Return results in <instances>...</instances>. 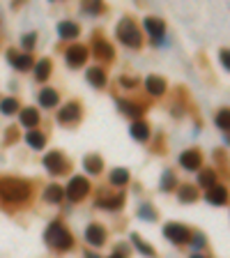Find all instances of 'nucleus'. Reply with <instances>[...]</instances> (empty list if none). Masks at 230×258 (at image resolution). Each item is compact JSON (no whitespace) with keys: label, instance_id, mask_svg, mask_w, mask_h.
Here are the masks:
<instances>
[{"label":"nucleus","instance_id":"21","mask_svg":"<svg viewBox=\"0 0 230 258\" xmlns=\"http://www.w3.org/2000/svg\"><path fill=\"white\" fill-rule=\"evenodd\" d=\"M39 122V113L35 109H26L21 113V125L23 127H35Z\"/></svg>","mask_w":230,"mask_h":258},{"label":"nucleus","instance_id":"36","mask_svg":"<svg viewBox=\"0 0 230 258\" xmlns=\"http://www.w3.org/2000/svg\"><path fill=\"white\" fill-rule=\"evenodd\" d=\"M191 244H193V249H200V247H205V237H203V235H196V237H193V242H191Z\"/></svg>","mask_w":230,"mask_h":258},{"label":"nucleus","instance_id":"34","mask_svg":"<svg viewBox=\"0 0 230 258\" xmlns=\"http://www.w3.org/2000/svg\"><path fill=\"white\" fill-rule=\"evenodd\" d=\"M141 217H148V219H157V212H154L150 205H143V208H141Z\"/></svg>","mask_w":230,"mask_h":258},{"label":"nucleus","instance_id":"32","mask_svg":"<svg viewBox=\"0 0 230 258\" xmlns=\"http://www.w3.org/2000/svg\"><path fill=\"white\" fill-rule=\"evenodd\" d=\"M216 125H219L221 129H223V132H228V129H230V113H228L225 109L221 111L219 116H216Z\"/></svg>","mask_w":230,"mask_h":258},{"label":"nucleus","instance_id":"26","mask_svg":"<svg viewBox=\"0 0 230 258\" xmlns=\"http://www.w3.org/2000/svg\"><path fill=\"white\" fill-rule=\"evenodd\" d=\"M62 187H58V185H51V187H46V192H44V198L49 201V203H58L62 198Z\"/></svg>","mask_w":230,"mask_h":258},{"label":"nucleus","instance_id":"1","mask_svg":"<svg viewBox=\"0 0 230 258\" xmlns=\"http://www.w3.org/2000/svg\"><path fill=\"white\" fill-rule=\"evenodd\" d=\"M28 196H30V189L23 180H17V178L0 180V198H5L7 203H23Z\"/></svg>","mask_w":230,"mask_h":258},{"label":"nucleus","instance_id":"30","mask_svg":"<svg viewBox=\"0 0 230 258\" xmlns=\"http://www.w3.org/2000/svg\"><path fill=\"white\" fill-rule=\"evenodd\" d=\"M120 111H125L127 116H132V118H138L143 113V109L138 104H129V102H120Z\"/></svg>","mask_w":230,"mask_h":258},{"label":"nucleus","instance_id":"11","mask_svg":"<svg viewBox=\"0 0 230 258\" xmlns=\"http://www.w3.org/2000/svg\"><path fill=\"white\" fill-rule=\"evenodd\" d=\"M145 88H148L150 95L159 97V95L166 93V83H164V78H159V76H148V81H145Z\"/></svg>","mask_w":230,"mask_h":258},{"label":"nucleus","instance_id":"37","mask_svg":"<svg viewBox=\"0 0 230 258\" xmlns=\"http://www.w3.org/2000/svg\"><path fill=\"white\" fill-rule=\"evenodd\" d=\"M221 65H223L225 69L230 67V62H228V51H221Z\"/></svg>","mask_w":230,"mask_h":258},{"label":"nucleus","instance_id":"6","mask_svg":"<svg viewBox=\"0 0 230 258\" xmlns=\"http://www.w3.org/2000/svg\"><path fill=\"white\" fill-rule=\"evenodd\" d=\"M85 58H88L85 46L74 44V46H69V49H67V65H69V67H81L83 62H85Z\"/></svg>","mask_w":230,"mask_h":258},{"label":"nucleus","instance_id":"2","mask_svg":"<svg viewBox=\"0 0 230 258\" xmlns=\"http://www.w3.org/2000/svg\"><path fill=\"white\" fill-rule=\"evenodd\" d=\"M44 240L49 242V247H53V249H69L71 247V235H69V231H67L62 224H51L49 228H46V233H44Z\"/></svg>","mask_w":230,"mask_h":258},{"label":"nucleus","instance_id":"19","mask_svg":"<svg viewBox=\"0 0 230 258\" xmlns=\"http://www.w3.org/2000/svg\"><path fill=\"white\" fill-rule=\"evenodd\" d=\"M110 182H113L115 187H122V185H127V182H129V170H127V168L110 170Z\"/></svg>","mask_w":230,"mask_h":258},{"label":"nucleus","instance_id":"18","mask_svg":"<svg viewBox=\"0 0 230 258\" xmlns=\"http://www.w3.org/2000/svg\"><path fill=\"white\" fill-rule=\"evenodd\" d=\"M39 104L46 106V109L55 106V104H58V93H55V90H51V88L42 90V93H39Z\"/></svg>","mask_w":230,"mask_h":258},{"label":"nucleus","instance_id":"17","mask_svg":"<svg viewBox=\"0 0 230 258\" xmlns=\"http://www.w3.org/2000/svg\"><path fill=\"white\" fill-rule=\"evenodd\" d=\"M60 122H74V120H78V106L76 104H67V106H62V111H60Z\"/></svg>","mask_w":230,"mask_h":258},{"label":"nucleus","instance_id":"8","mask_svg":"<svg viewBox=\"0 0 230 258\" xmlns=\"http://www.w3.org/2000/svg\"><path fill=\"white\" fill-rule=\"evenodd\" d=\"M44 166L51 170V173H62L65 170V157H62L60 152H51L44 157Z\"/></svg>","mask_w":230,"mask_h":258},{"label":"nucleus","instance_id":"3","mask_svg":"<svg viewBox=\"0 0 230 258\" xmlns=\"http://www.w3.org/2000/svg\"><path fill=\"white\" fill-rule=\"evenodd\" d=\"M118 39H120L122 44L132 46V49H138V46H141V33H138L136 23L125 19V21L118 26Z\"/></svg>","mask_w":230,"mask_h":258},{"label":"nucleus","instance_id":"9","mask_svg":"<svg viewBox=\"0 0 230 258\" xmlns=\"http://www.w3.org/2000/svg\"><path fill=\"white\" fill-rule=\"evenodd\" d=\"M85 240H88L90 244H94V247H101V244L106 242L104 228H101V226H97V224L88 226V231H85Z\"/></svg>","mask_w":230,"mask_h":258},{"label":"nucleus","instance_id":"15","mask_svg":"<svg viewBox=\"0 0 230 258\" xmlns=\"http://www.w3.org/2000/svg\"><path fill=\"white\" fill-rule=\"evenodd\" d=\"M94 55L101 58V60H110L113 58V49H110V44H106L104 39H97L94 42Z\"/></svg>","mask_w":230,"mask_h":258},{"label":"nucleus","instance_id":"23","mask_svg":"<svg viewBox=\"0 0 230 258\" xmlns=\"http://www.w3.org/2000/svg\"><path fill=\"white\" fill-rule=\"evenodd\" d=\"M51 74V62L49 60H39L37 67H35V76H37V81H46Z\"/></svg>","mask_w":230,"mask_h":258},{"label":"nucleus","instance_id":"14","mask_svg":"<svg viewBox=\"0 0 230 258\" xmlns=\"http://www.w3.org/2000/svg\"><path fill=\"white\" fill-rule=\"evenodd\" d=\"M225 198H228V194H225L223 187H216V185H214L212 189H207V201L212 205H223Z\"/></svg>","mask_w":230,"mask_h":258},{"label":"nucleus","instance_id":"12","mask_svg":"<svg viewBox=\"0 0 230 258\" xmlns=\"http://www.w3.org/2000/svg\"><path fill=\"white\" fill-rule=\"evenodd\" d=\"M58 35L62 39H74V37H78V26L74 21H62L58 26Z\"/></svg>","mask_w":230,"mask_h":258},{"label":"nucleus","instance_id":"29","mask_svg":"<svg viewBox=\"0 0 230 258\" xmlns=\"http://www.w3.org/2000/svg\"><path fill=\"white\" fill-rule=\"evenodd\" d=\"M132 242H134V244H136V249L143 253V256H154V249L150 247V244H145V242H143L141 237L136 235V233H134V235H132Z\"/></svg>","mask_w":230,"mask_h":258},{"label":"nucleus","instance_id":"39","mask_svg":"<svg viewBox=\"0 0 230 258\" xmlns=\"http://www.w3.org/2000/svg\"><path fill=\"white\" fill-rule=\"evenodd\" d=\"M108 258H122V256H120V253H113V256H108Z\"/></svg>","mask_w":230,"mask_h":258},{"label":"nucleus","instance_id":"24","mask_svg":"<svg viewBox=\"0 0 230 258\" xmlns=\"http://www.w3.org/2000/svg\"><path fill=\"white\" fill-rule=\"evenodd\" d=\"M101 157H97V154H88V157H85V170H88V173H99V170H101Z\"/></svg>","mask_w":230,"mask_h":258},{"label":"nucleus","instance_id":"33","mask_svg":"<svg viewBox=\"0 0 230 258\" xmlns=\"http://www.w3.org/2000/svg\"><path fill=\"white\" fill-rule=\"evenodd\" d=\"M173 185H175V176H173L170 170H166L164 178H161V189H164V192H168V189H173Z\"/></svg>","mask_w":230,"mask_h":258},{"label":"nucleus","instance_id":"28","mask_svg":"<svg viewBox=\"0 0 230 258\" xmlns=\"http://www.w3.org/2000/svg\"><path fill=\"white\" fill-rule=\"evenodd\" d=\"M122 201H125V198H122V194H118V196H113V198H101V201H99V205H101V208H106V210H118L122 205Z\"/></svg>","mask_w":230,"mask_h":258},{"label":"nucleus","instance_id":"5","mask_svg":"<svg viewBox=\"0 0 230 258\" xmlns=\"http://www.w3.org/2000/svg\"><path fill=\"white\" fill-rule=\"evenodd\" d=\"M164 235L168 237L170 242H175V244H184L189 240V231H186L182 224H168L164 228Z\"/></svg>","mask_w":230,"mask_h":258},{"label":"nucleus","instance_id":"16","mask_svg":"<svg viewBox=\"0 0 230 258\" xmlns=\"http://www.w3.org/2000/svg\"><path fill=\"white\" fill-rule=\"evenodd\" d=\"M129 132H132V136L136 138V141H148V136H150V127L145 125V122H134L132 125V129H129Z\"/></svg>","mask_w":230,"mask_h":258},{"label":"nucleus","instance_id":"7","mask_svg":"<svg viewBox=\"0 0 230 258\" xmlns=\"http://www.w3.org/2000/svg\"><path fill=\"white\" fill-rule=\"evenodd\" d=\"M180 164L184 166L186 170L200 168V154H198V150H184V152L180 154Z\"/></svg>","mask_w":230,"mask_h":258},{"label":"nucleus","instance_id":"20","mask_svg":"<svg viewBox=\"0 0 230 258\" xmlns=\"http://www.w3.org/2000/svg\"><path fill=\"white\" fill-rule=\"evenodd\" d=\"M26 141H28V145H30V148L42 150V148H44V143H46V138H44V134H39V132H28Z\"/></svg>","mask_w":230,"mask_h":258},{"label":"nucleus","instance_id":"27","mask_svg":"<svg viewBox=\"0 0 230 258\" xmlns=\"http://www.w3.org/2000/svg\"><path fill=\"white\" fill-rule=\"evenodd\" d=\"M198 198V192L193 187H189V185H184V187L180 189V201L182 203H193Z\"/></svg>","mask_w":230,"mask_h":258},{"label":"nucleus","instance_id":"25","mask_svg":"<svg viewBox=\"0 0 230 258\" xmlns=\"http://www.w3.org/2000/svg\"><path fill=\"white\" fill-rule=\"evenodd\" d=\"M198 185H200V187L212 189L214 185H216V176H214V170H203V173L198 176Z\"/></svg>","mask_w":230,"mask_h":258},{"label":"nucleus","instance_id":"40","mask_svg":"<svg viewBox=\"0 0 230 258\" xmlns=\"http://www.w3.org/2000/svg\"><path fill=\"white\" fill-rule=\"evenodd\" d=\"M85 258H99V256H94V253H88V256H85Z\"/></svg>","mask_w":230,"mask_h":258},{"label":"nucleus","instance_id":"4","mask_svg":"<svg viewBox=\"0 0 230 258\" xmlns=\"http://www.w3.org/2000/svg\"><path fill=\"white\" fill-rule=\"evenodd\" d=\"M88 192H90V182L85 178H71L65 194L69 201H81V198L88 196Z\"/></svg>","mask_w":230,"mask_h":258},{"label":"nucleus","instance_id":"41","mask_svg":"<svg viewBox=\"0 0 230 258\" xmlns=\"http://www.w3.org/2000/svg\"><path fill=\"white\" fill-rule=\"evenodd\" d=\"M191 258H203V256H191Z\"/></svg>","mask_w":230,"mask_h":258},{"label":"nucleus","instance_id":"35","mask_svg":"<svg viewBox=\"0 0 230 258\" xmlns=\"http://www.w3.org/2000/svg\"><path fill=\"white\" fill-rule=\"evenodd\" d=\"M35 39H37V35H35V33L26 35V37H23V46H26V49H33V46H35Z\"/></svg>","mask_w":230,"mask_h":258},{"label":"nucleus","instance_id":"31","mask_svg":"<svg viewBox=\"0 0 230 258\" xmlns=\"http://www.w3.org/2000/svg\"><path fill=\"white\" fill-rule=\"evenodd\" d=\"M0 111H3L5 116H12V113H17L19 111V104L14 102V99H3V102H0Z\"/></svg>","mask_w":230,"mask_h":258},{"label":"nucleus","instance_id":"13","mask_svg":"<svg viewBox=\"0 0 230 258\" xmlns=\"http://www.w3.org/2000/svg\"><path fill=\"white\" fill-rule=\"evenodd\" d=\"M145 30H148L154 39H161V35H164V21H159V19H154V17L145 19Z\"/></svg>","mask_w":230,"mask_h":258},{"label":"nucleus","instance_id":"10","mask_svg":"<svg viewBox=\"0 0 230 258\" xmlns=\"http://www.w3.org/2000/svg\"><path fill=\"white\" fill-rule=\"evenodd\" d=\"M10 62L14 67H17V69H21V71H26V69H30V67H33V58H30V55H17V51H10Z\"/></svg>","mask_w":230,"mask_h":258},{"label":"nucleus","instance_id":"22","mask_svg":"<svg viewBox=\"0 0 230 258\" xmlns=\"http://www.w3.org/2000/svg\"><path fill=\"white\" fill-rule=\"evenodd\" d=\"M88 81L92 83L94 88H104V83H106L104 71H101V69H97V67H94V69H90V71H88Z\"/></svg>","mask_w":230,"mask_h":258},{"label":"nucleus","instance_id":"38","mask_svg":"<svg viewBox=\"0 0 230 258\" xmlns=\"http://www.w3.org/2000/svg\"><path fill=\"white\" fill-rule=\"evenodd\" d=\"M134 83H136V81H134V78H122V85H129V88H132Z\"/></svg>","mask_w":230,"mask_h":258}]
</instances>
